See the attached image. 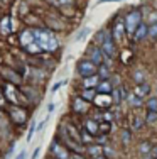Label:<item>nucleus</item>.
Instances as JSON below:
<instances>
[{"instance_id":"nucleus-44","label":"nucleus","mask_w":157,"mask_h":159,"mask_svg":"<svg viewBox=\"0 0 157 159\" xmlns=\"http://www.w3.org/2000/svg\"><path fill=\"white\" fill-rule=\"evenodd\" d=\"M142 159H154V157H152L150 154H149V156H142Z\"/></svg>"},{"instance_id":"nucleus-19","label":"nucleus","mask_w":157,"mask_h":159,"mask_svg":"<svg viewBox=\"0 0 157 159\" xmlns=\"http://www.w3.org/2000/svg\"><path fill=\"white\" fill-rule=\"evenodd\" d=\"M132 81L135 85H140V83H145L147 81V73H145L144 68H135L132 73Z\"/></svg>"},{"instance_id":"nucleus-6","label":"nucleus","mask_w":157,"mask_h":159,"mask_svg":"<svg viewBox=\"0 0 157 159\" xmlns=\"http://www.w3.org/2000/svg\"><path fill=\"white\" fill-rule=\"evenodd\" d=\"M98 73V66H96L93 61L89 59H81L78 63V75L81 78H86V76H93V75Z\"/></svg>"},{"instance_id":"nucleus-23","label":"nucleus","mask_w":157,"mask_h":159,"mask_svg":"<svg viewBox=\"0 0 157 159\" xmlns=\"http://www.w3.org/2000/svg\"><path fill=\"white\" fill-rule=\"evenodd\" d=\"M127 103H129V107H132V108H139L144 105V100H140L139 97H135L132 92L127 95Z\"/></svg>"},{"instance_id":"nucleus-9","label":"nucleus","mask_w":157,"mask_h":159,"mask_svg":"<svg viewBox=\"0 0 157 159\" xmlns=\"http://www.w3.org/2000/svg\"><path fill=\"white\" fill-rule=\"evenodd\" d=\"M110 32H111V37H113L115 43H120V41L123 39V36H125V24H123V19L115 22L113 27L110 29Z\"/></svg>"},{"instance_id":"nucleus-20","label":"nucleus","mask_w":157,"mask_h":159,"mask_svg":"<svg viewBox=\"0 0 157 159\" xmlns=\"http://www.w3.org/2000/svg\"><path fill=\"white\" fill-rule=\"evenodd\" d=\"M100 83V76L98 75H93V76H86L81 80V86H83V90L86 88H96Z\"/></svg>"},{"instance_id":"nucleus-42","label":"nucleus","mask_w":157,"mask_h":159,"mask_svg":"<svg viewBox=\"0 0 157 159\" xmlns=\"http://www.w3.org/2000/svg\"><path fill=\"white\" fill-rule=\"evenodd\" d=\"M39 151H41V149H39V147H36V151H34V154H32V159H36L37 156H39Z\"/></svg>"},{"instance_id":"nucleus-26","label":"nucleus","mask_w":157,"mask_h":159,"mask_svg":"<svg viewBox=\"0 0 157 159\" xmlns=\"http://www.w3.org/2000/svg\"><path fill=\"white\" fill-rule=\"evenodd\" d=\"M100 76V80H108L110 78V66H107V64H100L98 66V73H96Z\"/></svg>"},{"instance_id":"nucleus-1","label":"nucleus","mask_w":157,"mask_h":159,"mask_svg":"<svg viewBox=\"0 0 157 159\" xmlns=\"http://www.w3.org/2000/svg\"><path fill=\"white\" fill-rule=\"evenodd\" d=\"M32 32H34L36 44L41 48V51H42V52H54L56 49L59 48V41H58L56 34L52 32L51 29L32 27Z\"/></svg>"},{"instance_id":"nucleus-43","label":"nucleus","mask_w":157,"mask_h":159,"mask_svg":"<svg viewBox=\"0 0 157 159\" xmlns=\"http://www.w3.org/2000/svg\"><path fill=\"white\" fill-rule=\"evenodd\" d=\"M105 2H120V0H100V3H105Z\"/></svg>"},{"instance_id":"nucleus-33","label":"nucleus","mask_w":157,"mask_h":159,"mask_svg":"<svg viewBox=\"0 0 157 159\" xmlns=\"http://www.w3.org/2000/svg\"><path fill=\"white\" fill-rule=\"evenodd\" d=\"M149 37L157 41V22H152V24L149 25Z\"/></svg>"},{"instance_id":"nucleus-37","label":"nucleus","mask_w":157,"mask_h":159,"mask_svg":"<svg viewBox=\"0 0 157 159\" xmlns=\"http://www.w3.org/2000/svg\"><path fill=\"white\" fill-rule=\"evenodd\" d=\"M5 103H7V100H5V97H3L2 90H0V107H5Z\"/></svg>"},{"instance_id":"nucleus-4","label":"nucleus","mask_w":157,"mask_h":159,"mask_svg":"<svg viewBox=\"0 0 157 159\" xmlns=\"http://www.w3.org/2000/svg\"><path fill=\"white\" fill-rule=\"evenodd\" d=\"M100 49H102L103 54L110 59L117 56V46H115V41H113V37H111L110 29H107V34H105V39L102 41V44H100Z\"/></svg>"},{"instance_id":"nucleus-21","label":"nucleus","mask_w":157,"mask_h":159,"mask_svg":"<svg viewBox=\"0 0 157 159\" xmlns=\"http://www.w3.org/2000/svg\"><path fill=\"white\" fill-rule=\"evenodd\" d=\"M123 97H125V88L120 85V86H115L113 92H111V100H113V105H120Z\"/></svg>"},{"instance_id":"nucleus-25","label":"nucleus","mask_w":157,"mask_h":159,"mask_svg":"<svg viewBox=\"0 0 157 159\" xmlns=\"http://www.w3.org/2000/svg\"><path fill=\"white\" fill-rule=\"evenodd\" d=\"M152 144L149 142V141H144V142H140L139 144V147H137V151H139V154L140 156H149V154L152 152Z\"/></svg>"},{"instance_id":"nucleus-41","label":"nucleus","mask_w":157,"mask_h":159,"mask_svg":"<svg viewBox=\"0 0 157 159\" xmlns=\"http://www.w3.org/2000/svg\"><path fill=\"white\" fill-rule=\"evenodd\" d=\"M15 159H25V151H22V152H19Z\"/></svg>"},{"instance_id":"nucleus-7","label":"nucleus","mask_w":157,"mask_h":159,"mask_svg":"<svg viewBox=\"0 0 157 159\" xmlns=\"http://www.w3.org/2000/svg\"><path fill=\"white\" fill-rule=\"evenodd\" d=\"M51 154H52V157H56V159H71L69 149L63 146V144L58 141V137H54L51 142Z\"/></svg>"},{"instance_id":"nucleus-18","label":"nucleus","mask_w":157,"mask_h":159,"mask_svg":"<svg viewBox=\"0 0 157 159\" xmlns=\"http://www.w3.org/2000/svg\"><path fill=\"white\" fill-rule=\"evenodd\" d=\"M147 36H149V27H147V24H142L137 27V31L133 32V36H132V41H135V43H140V41H144V39H147Z\"/></svg>"},{"instance_id":"nucleus-17","label":"nucleus","mask_w":157,"mask_h":159,"mask_svg":"<svg viewBox=\"0 0 157 159\" xmlns=\"http://www.w3.org/2000/svg\"><path fill=\"white\" fill-rule=\"evenodd\" d=\"M98 125H100V120H95V119H86L83 124V129L88 132L89 135L96 137L98 135Z\"/></svg>"},{"instance_id":"nucleus-22","label":"nucleus","mask_w":157,"mask_h":159,"mask_svg":"<svg viewBox=\"0 0 157 159\" xmlns=\"http://www.w3.org/2000/svg\"><path fill=\"white\" fill-rule=\"evenodd\" d=\"M96 88H86V90H81L80 92V97L83 98V100H86L88 103H93V100L96 98Z\"/></svg>"},{"instance_id":"nucleus-8","label":"nucleus","mask_w":157,"mask_h":159,"mask_svg":"<svg viewBox=\"0 0 157 159\" xmlns=\"http://www.w3.org/2000/svg\"><path fill=\"white\" fill-rule=\"evenodd\" d=\"M150 92H152V88H150V85H149V81L140 83V85H135L133 90H132V93L135 97H139L140 100H147L149 95H150Z\"/></svg>"},{"instance_id":"nucleus-28","label":"nucleus","mask_w":157,"mask_h":159,"mask_svg":"<svg viewBox=\"0 0 157 159\" xmlns=\"http://www.w3.org/2000/svg\"><path fill=\"white\" fill-rule=\"evenodd\" d=\"M111 130V122H105V120H102L98 125V134H103V135H108Z\"/></svg>"},{"instance_id":"nucleus-39","label":"nucleus","mask_w":157,"mask_h":159,"mask_svg":"<svg viewBox=\"0 0 157 159\" xmlns=\"http://www.w3.org/2000/svg\"><path fill=\"white\" fill-rule=\"evenodd\" d=\"M61 85H63V81H61V83H56V85L52 86V93H56V92H58V90H59V86H61Z\"/></svg>"},{"instance_id":"nucleus-16","label":"nucleus","mask_w":157,"mask_h":159,"mask_svg":"<svg viewBox=\"0 0 157 159\" xmlns=\"http://www.w3.org/2000/svg\"><path fill=\"white\" fill-rule=\"evenodd\" d=\"M111 92H113V85H111L110 78L100 80L98 86H96V93H98V95H111Z\"/></svg>"},{"instance_id":"nucleus-3","label":"nucleus","mask_w":157,"mask_h":159,"mask_svg":"<svg viewBox=\"0 0 157 159\" xmlns=\"http://www.w3.org/2000/svg\"><path fill=\"white\" fill-rule=\"evenodd\" d=\"M56 137H58V141L61 142L64 147H68L71 152H78V154H83L85 152V146H83V144L78 142V141H74L73 137H69V135L66 134L64 129H61V132H59Z\"/></svg>"},{"instance_id":"nucleus-46","label":"nucleus","mask_w":157,"mask_h":159,"mask_svg":"<svg viewBox=\"0 0 157 159\" xmlns=\"http://www.w3.org/2000/svg\"><path fill=\"white\" fill-rule=\"evenodd\" d=\"M155 93H157V90H155Z\"/></svg>"},{"instance_id":"nucleus-32","label":"nucleus","mask_w":157,"mask_h":159,"mask_svg":"<svg viewBox=\"0 0 157 159\" xmlns=\"http://www.w3.org/2000/svg\"><path fill=\"white\" fill-rule=\"evenodd\" d=\"M120 137H122V142H123V146H129V142H130V139H132V134H130V130H122L120 132Z\"/></svg>"},{"instance_id":"nucleus-47","label":"nucleus","mask_w":157,"mask_h":159,"mask_svg":"<svg viewBox=\"0 0 157 159\" xmlns=\"http://www.w3.org/2000/svg\"><path fill=\"white\" fill-rule=\"evenodd\" d=\"M52 159H56V157H52Z\"/></svg>"},{"instance_id":"nucleus-36","label":"nucleus","mask_w":157,"mask_h":159,"mask_svg":"<svg viewBox=\"0 0 157 159\" xmlns=\"http://www.w3.org/2000/svg\"><path fill=\"white\" fill-rule=\"evenodd\" d=\"M34 132H36V124L32 122L31 124V127H29V134H27V141H31L32 139V135H34Z\"/></svg>"},{"instance_id":"nucleus-10","label":"nucleus","mask_w":157,"mask_h":159,"mask_svg":"<svg viewBox=\"0 0 157 159\" xmlns=\"http://www.w3.org/2000/svg\"><path fill=\"white\" fill-rule=\"evenodd\" d=\"M93 105L96 108H102V110H110L111 105H113L111 95H96V98L93 100Z\"/></svg>"},{"instance_id":"nucleus-13","label":"nucleus","mask_w":157,"mask_h":159,"mask_svg":"<svg viewBox=\"0 0 157 159\" xmlns=\"http://www.w3.org/2000/svg\"><path fill=\"white\" fill-rule=\"evenodd\" d=\"M2 88L5 90V93H3L5 100L12 102L14 105H19V102H17V90L14 88V85H10L9 81H3V83H2Z\"/></svg>"},{"instance_id":"nucleus-12","label":"nucleus","mask_w":157,"mask_h":159,"mask_svg":"<svg viewBox=\"0 0 157 159\" xmlns=\"http://www.w3.org/2000/svg\"><path fill=\"white\" fill-rule=\"evenodd\" d=\"M71 105H73V112L74 113H80V115H83V113H86L89 110V103L86 100H83L81 97H74Z\"/></svg>"},{"instance_id":"nucleus-38","label":"nucleus","mask_w":157,"mask_h":159,"mask_svg":"<svg viewBox=\"0 0 157 159\" xmlns=\"http://www.w3.org/2000/svg\"><path fill=\"white\" fill-rule=\"evenodd\" d=\"M150 156L154 157V159H157V146H154V147H152V152H150Z\"/></svg>"},{"instance_id":"nucleus-40","label":"nucleus","mask_w":157,"mask_h":159,"mask_svg":"<svg viewBox=\"0 0 157 159\" xmlns=\"http://www.w3.org/2000/svg\"><path fill=\"white\" fill-rule=\"evenodd\" d=\"M86 32H88V29H83V31H81L80 34H78V39H81L83 36H86Z\"/></svg>"},{"instance_id":"nucleus-34","label":"nucleus","mask_w":157,"mask_h":159,"mask_svg":"<svg viewBox=\"0 0 157 159\" xmlns=\"http://www.w3.org/2000/svg\"><path fill=\"white\" fill-rule=\"evenodd\" d=\"M105 34H107V29H102V31H98V32H96V36H95L96 44H102V41L105 39Z\"/></svg>"},{"instance_id":"nucleus-31","label":"nucleus","mask_w":157,"mask_h":159,"mask_svg":"<svg viewBox=\"0 0 157 159\" xmlns=\"http://www.w3.org/2000/svg\"><path fill=\"white\" fill-rule=\"evenodd\" d=\"M103 156L107 157V159H113L115 156H117V152H115V149H111L110 146H107V144H105V146H103Z\"/></svg>"},{"instance_id":"nucleus-27","label":"nucleus","mask_w":157,"mask_h":159,"mask_svg":"<svg viewBox=\"0 0 157 159\" xmlns=\"http://www.w3.org/2000/svg\"><path fill=\"white\" fill-rule=\"evenodd\" d=\"M144 125H145V122L140 119V117H132V120H130V127H132V130H140Z\"/></svg>"},{"instance_id":"nucleus-2","label":"nucleus","mask_w":157,"mask_h":159,"mask_svg":"<svg viewBox=\"0 0 157 159\" xmlns=\"http://www.w3.org/2000/svg\"><path fill=\"white\" fill-rule=\"evenodd\" d=\"M123 24H125V32L132 37L133 32L137 31V27L142 24V12L137 10V9L130 10V12L125 16V19H123Z\"/></svg>"},{"instance_id":"nucleus-35","label":"nucleus","mask_w":157,"mask_h":159,"mask_svg":"<svg viewBox=\"0 0 157 159\" xmlns=\"http://www.w3.org/2000/svg\"><path fill=\"white\" fill-rule=\"evenodd\" d=\"M96 137H98V139H96V144H98V146H102L103 142L108 141V135H103V134H98Z\"/></svg>"},{"instance_id":"nucleus-15","label":"nucleus","mask_w":157,"mask_h":159,"mask_svg":"<svg viewBox=\"0 0 157 159\" xmlns=\"http://www.w3.org/2000/svg\"><path fill=\"white\" fill-rule=\"evenodd\" d=\"M0 73H2V76L5 81H12V83H17V85L22 81L20 75H17L15 71H12L10 68H0Z\"/></svg>"},{"instance_id":"nucleus-29","label":"nucleus","mask_w":157,"mask_h":159,"mask_svg":"<svg viewBox=\"0 0 157 159\" xmlns=\"http://www.w3.org/2000/svg\"><path fill=\"white\" fill-rule=\"evenodd\" d=\"M145 108L150 112H157V97H149L145 100Z\"/></svg>"},{"instance_id":"nucleus-5","label":"nucleus","mask_w":157,"mask_h":159,"mask_svg":"<svg viewBox=\"0 0 157 159\" xmlns=\"http://www.w3.org/2000/svg\"><path fill=\"white\" fill-rule=\"evenodd\" d=\"M9 117H10V122L15 124V125H24L27 122V110L22 108L20 105H12L9 108Z\"/></svg>"},{"instance_id":"nucleus-30","label":"nucleus","mask_w":157,"mask_h":159,"mask_svg":"<svg viewBox=\"0 0 157 159\" xmlns=\"http://www.w3.org/2000/svg\"><path fill=\"white\" fill-rule=\"evenodd\" d=\"M144 122H145V124H149V125L155 124V122H157V112L147 110V112H145V117H144Z\"/></svg>"},{"instance_id":"nucleus-24","label":"nucleus","mask_w":157,"mask_h":159,"mask_svg":"<svg viewBox=\"0 0 157 159\" xmlns=\"http://www.w3.org/2000/svg\"><path fill=\"white\" fill-rule=\"evenodd\" d=\"M47 3H51L56 9H64V7H73L74 0H46Z\"/></svg>"},{"instance_id":"nucleus-11","label":"nucleus","mask_w":157,"mask_h":159,"mask_svg":"<svg viewBox=\"0 0 157 159\" xmlns=\"http://www.w3.org/2000/svg\"><path fill=\"white\" fill-rule=\"evenodd\" d=\"M88 54H89V61H93L96 66L105 64V54H103L102 49H100V46H91L88 49Z\"/></svg>"},{"instance_id":"nucleus-45","label":"nucleus","mask_w":157,"mask_h":159,"mask_svg":"<svg viewBox=\"0 0 157 159\" xmlns=\"http://www.w3.org/2000/svg\"><path fill=\"white\" fill-rule=\"evenodd\" d=\"M95 159H107V157H105L103 154H102V156H98V157H95Z\"/></svg>"},{"instance_id":"nucleus-14","label":"nucleus","mask_w":157,"mask_h":159,"mask_svg":"<svg viewBox=\"0 0 157 159\" xmlns=\"http://www.w3.org/2000/svg\"><path fill=\"white\" fill-rule=\"evenodd\" d=\"M14 31V25H12V16H3V19L0 20V34L2 36H9Z\"/></svg>"}]
</instances>
